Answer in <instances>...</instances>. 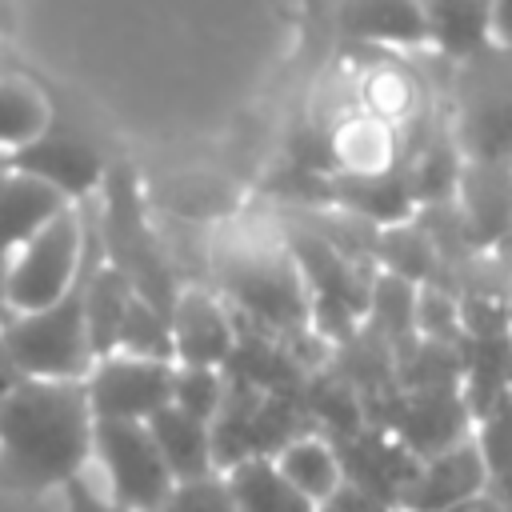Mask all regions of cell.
I'll use <instances>...</instances> for the list:
<instances>
[{"mask_svg": "<svg viewBox=\"0 0 512 512\" xmlns=\"http://www.w3.org/2000/svg\"><path fill=\"white\" fill-rule=\"evenodd\" d=\"M476 500H480V496H472V500H460V504H448V508H440V512H476Z\"/></svg>", "mask_w": 512, "mask_h": 512, "instance_id": "4316f807", "label": "cell"}, {"mask_svg": "<svg viewBox=\"0 0 512 512\" xmlns=\"http://www.w3.org/2000/svg\"><path fill=\"white\" fill-rule=\"evenodd\" d=\"M0 348L28 380H84V372L92 368V348L80 312V280L56 304L4 316Z\"/></svg>", "mask_w": 512, "mask_h": 512, "instance_id": "5b68a950", "label": "cell"}, {"mask_svg": "<svg viewBox=\"0 0 512 512\" xmlns=\"http://www.w3.org/2000/svg\"><path fill=\"white\" fill-rule=\"evenodd\" d=\"M316 512H392V508H388L384 500H376V496L352 488V484H340L324 504H316Z\"/></svg>", "mask_w": 512, "mask_h": 512, "instance_id": "603a6c76", "label": "cell"}, {"mask_svg": "<svg viewBox=\"0 0 512 512\" xmlns=\"http://www.w3.org/2000/svg\"><path fill=\"white\" fill-rule=\"evenodd\" d=\"M64 208H68V200L56 188L40 184L28 172L8 168L0 176V252L8 256L12 248H20L32 232H40Z\"/></svg>", "mask_w": 512, "mask_h": 512, "instance_id": "5bb4252c", "label": "cell"}, {"mask_svg": "<svg viewBox=\"0 0 512 512\" xmlns=\"http://www.w3.org/2000/svg\"><path fill=\"white\" fill-rule=\"evenodd\" d=\"M48 128V104L44 96L16 80V76H4L0 80V152H16L24 148L32 136H40Z\"/></svg>", "mask_w": 512, "mask_h": 512, "instance_id": "d6986e66", "label": "cell"}, {"mask_svg": "<svg viewBox=\"0 0 512 512\" xmlns=\"http://www.w3.org/2000/svg\"><path fill=\"white\" fill-rule=\"evenodd\" d=\"M476 512H508V496H496V492H480V500H476Z\"/></svg>", "mask_w": 512, "mask_h": 512, "instance_id": "484cf974", "label": "cell"}, {"mask_svg": "<svg viewBox=\"0 0 512 512\" xmlns=\"http://www.w3.org/2000/svg\"><path fill=\"white\" fill-rule=\"evenodd\" d=\"M344 32L372 48H412L428 36L420 0H348Z\"/></svg>", "mask_w": 512, "mask_h": 512, "instance_id": "9a60e30c", "label": "cell"}, {"mask_svg": "<svg viewBox=\"0 0 512 512\" xmlns=\"http://www.w3.org/2000/svg\"><path fill=\"white\" fill-rule=\"evenodd\" d=\"M84 400L92 420H148L168 404L172 360H148L128 352H104L84 372Z\"/></svg>", "mask_w": 512, "mask_h": 512, "instance_id": "52a82bcc", "label": "cell"}, {"mask_svg": "<svg viewBox=\"0 0 512 512\" xmlns=\"http://www.w3.org/2000/svg\"><path fill=\"white\" fill-rule=\"evenodd\" d=\"M228 496L236 512H316L312 500H304L272 464V456H248L228 464L224 472Z\"/></svg>", "mask_w": 512, "mask_h": 512, "instance_id": "2e32d148", "label": "cell"}, {"mask_svg": "<svg viewBox=\"0 0 512 512\" xmlns=\"http://www.w3.org/2000/svg\"><path fill=\"white\" fill-rule=\"evenodd\" d=\"M376 268L388 276H400L408 284H440L444 280V264L436 256V248L424 240V232L408 220L400 224H384L376 236Z\"/></svg>", "mask_w": 512, "mask_h": 512, "instance_id": "ac0fdd59", "label": "cell"}, {"mask_svg": "<svg viewBox=\"0 0 512 512\" xmlns=\"http://www.w3.org/2000/svg\"><path fill=\"white\" fill-rule=\"evenodd\" d=\"M392 512H404V508H392Z\"/></svg>", "mask_w": 512, "mask_h": 512, "instance_id": "f546056e", "label": "cell"}, {"mask_svg": "<svg viewBox=\"0 0 512 512\" xmlns=\"http://www.w3.org/2000/svg\"><path fill=\"white\" fill-rule=\"evenodd\" d=\"M488 488V468L468 440L444 448V452H432V456H420L408 484L400 488L396 496V508L404 512H440L448 504H460V500H472Z\"/></svg>", "mask_w": 512, "mask_h": 512, "instance_id": "8fae6325", "label": "cell"}, {"mask_svg": "<svg viewBox=\"0 0 512 512\" xmlns=\"http://www.w3.org/2000/svg\"><path fill=\"white\" fill-rule=\"evenodd\" d=\"M64 496H68V512H128V508H116L108 496H96V492L84 484V476L68 480V484H64Z\"/></svg>", "mask_w": 512, "mask_h": 512, "instance_id": "cb8c5ba5", "label": "cell"}, {"mask_svg": "<svg viewBox=\"0 0 512 512\" xmlns=\"http://www.w3.org/2000/svg\"><path fill=\"white\" fill-rule=\"evenodd\" d=\"M4 272H8V256L0 252V320H4Z\"/></svg>", "mask_w": 512, "mask_h": 512, "instance_id": "83f0119b", "label": "cell"}, {"mask_svg": "<svg viewBox=\"0 0 512 512\" xmlns=\"http://www.w3.org/2000/svg\"><path fill=\"white\" fill-rule=\"evenodd\" d=\"M384 432H392L416 460L468 440L472 436V416H468V408L460 400V384L456 388H412V392H400Z\"/></svg>", "mask_w": 512, "mask_h": 512, "instance_id": "30bf717a", "label": "cell"}, {"mask_svg": "<svg viewBox=\"0 0 512 512\" xmlns=\"http://www.w3.org/2000/svg\"><path fill=\"white\" fill-rule=\"evenodd\" d=\"M164 468L172 472V480H192V476H208L216 472V460H212V432L204 420L164 404L156 408L148 420H144Z\"/></svg>", "mask_w": 512, "mask_h": 512, "instance_id": "4fadbf2b", "label": "cell"}, {"mask_svg": "<svg viewBox=\"0 0 512 512\" xmlns=\"http://www.w3.org/2000/svg\"><path fill=\"white\" fill-rule=\"evenodd\" d=\"M112 352H128V356H148V360H172V336H168V312L152 308L148 300L132 296L128 312L120 320L116 332V348Z\"/></svg>", "mask_w": 512, "mask_h": 512, "instance_id": "ffe728a7", "label": "cell"}, {"mask_svg": "<svg viewBox=\"0 0 512 512\" xmlns=\"http://www.w3.org/2000/svg\"><path fill=\"white\" fill-rule=\"evenodd\" d=\"M92 460L104 472V496L128 512H156L176 484L144 420H92Z\"/></svg>", "mask_w": 512, "mask_h": 512, "instance_id": "8992f818", "label": "cell"}, {"mask_svg": "<svg viewBox=\"0 0 512 512\" xmlns=\"http://www.w3.org/2000/svg\"><path fill=\"white\" fill-rule=\"evenodd\" d=\"M88 244H92V216L84 200V204H68L20 248H12L4 272V316L36 312L44 304H56L64 292H72L84 272Z\"/></svg>", "mask_w": 512, "mask_h": 512, "instance_id": "277c9868", "label": "cell"}, {"mask_svg": "<svg viewBox=\"0 0 512 512\" xmlns=\"http://www.w3.org/2000/svg\"><path fill=\"white\" fill-rule=\"evenodd\" d=\"M208 288L248 328L276 340L308 332V292L280 224H224L208 240Z\"/></svg>", "mask_w": 512, "mask_h": 512, "instance_id": "7a4b0ae2", "label": "cell"}, {"mask_svg": "<svg viewBox=\"0 0 512 512\" xmlns=\"http://www.w3.org/2000/svg\"><path fill=\"white\" fill-rule=\"evenodd\" d=\"M92 460V412L80 380L20 376L0 404V480L40 492L84 476Z\"/></svg>", "mask_w": 512, "mask_h": 512, "instance_id": "6da1fadb", "label": "cell"}, {"mask_svg": "<svg viewBox=\"0 0 512 512\" xmlns=\"http://www.w3.org/2000/svg\"><path fill=\"white\" fill-rule=\"evenodd\" d=\"M156 512H236V504L228 496L224 476L220 472H208V476L176 480Z\"/></svg>", "mask_w": 512, "mask_h": 512, "instance_id": "7402d4cb", "label": "cell"}, {"mask_svg": "<svg viewBox=\"0 0 512 512\" xmlns=\"http://www.w3.org/2000/svg\"><path fill=\"white\" fill-rule=\"evenodd\" d=\"M8 168L36 176L40 184L56 188L68 204L92 200L96 188H100V180H104V160H100V152H96L88 140H80L76 132L52 128V120H48V128H44L40 136H32L24 148L8 152Z\"/></svg>", "mask_w": 512, "mask_h": 512, "instance_id": "ba28073f", "label": "cell"}, {"mask_svg": "<svg viewBox=\"0 0 512 512\" xmlns=\"http://www.w3.org/2000/svg\"><path fill=\"white\" fill-rule=\"evenodd\" d=\"M168 336H172V364H200L220 368L236 340L232 308L208 284H180L168 308Z\"/></svg>", "mask_w": 512, "mask_h": 512, "instance_id": "9c48e42d", "label": "cell"}, {"mask_svg": "<svg viewBox=\"0 0 512 512\" xmlns=\"http://www.w3.org/2000/svg\"><path fill=\"white\" fill-rule=\"evenodd\" d=\"M4 172H8V156L0 152V176H4Z\"/></svg>", "mask_w": 512, "mask_h": 512, "instance_id": "f1b7e54d", "label": "cell"}, {"mask_svg": "<svg viewBox=\"0 0 512 512\" xmlns=\"http://www.w3.org/2000/svg\"><path fill=\"white\" fill-rule=\"evenodd\" d=\"M16 380H20V372L12 368V360H8V356H4V348H0V404H4V396L12 392V384H16Z\"/></svg>", "mask_w": 512, "mask_h": 512, "instance_id": "d4e9b609", "label": "cell"}, {"mask_svg": "<svg viewBox=\"0 0 512 512\" xmlns=\"http://www.w3.org/2000/svg\"><path fill=\"white\" fill-rule=\"evenodd\" d=\"M224 400V372L220 368H200V364H172V392L168 404L196 416V420H212L216 408Z\"/></svg>", "mask_w": 512, "mask_h": 512, "instance_id": "44dd1931", "label": "cell"}, {"mask_svg": "<svg viewBox=\"0 0 512 512\" xmlns=\"http://www.w3.org/2000/svg\"><path fill=\"white\" fill-rule=\"evenodd\" d=\"M332 448H336L344 484H352V488L384 500L388 508H396V496L408 484V476L416 468V456L392 432L364 424L348 436H336Z\"/></svg>", "mask_w": 512, "mask_h": 512, "instance_id": "7c38bea8", "label": "cell"}, {"mask_svg": "<svg viewBox=\"0 0 512 512\" xmlns=\"http://www.w3.org/2000/svg\"><path fill=\"white\" fill-rule=\"evenodd\" d=\"M92 208V228H96V244H100V260L112 264L140 300H148L152 308L168 312L180 280L168 264L160 228L152 224L144 196L136 192V184L124 172H104L96 196L88 200Z\"/></svg>", "mask_w": 512, "mask_h": 512, "instance_id": "3957f363", "label": "cell"}, {"mask_svg": "<svg viewBox=\"0 0 512 512\" xmlns=\"http://www.w3.org/2000/svg\"><path fill=\"white\" fill-rule=\"evenodd\" d=\"M272 464H276L280 476H284L304 500H312V504H324V500L344 484L336 448H332V440L320 436V432L292 436V440L272 456Z\"/></svg>", "mask_w": 512, "mask_h": 512, "instance_id": "e0dca14e", "label": "cell"}]
</instances>
